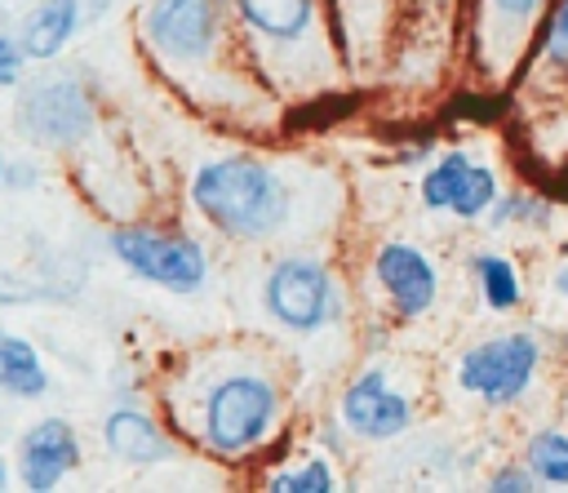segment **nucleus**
<instances>
[{"label":"nucleus","mask_w":568,"mask_h":493,"mask_svg":"<svg viewBox=\"0 0 568 493\" xmlns=\"http://www.w3.org/2000/svg\"><path fill=\"white\" fill-rule=\"evenodd\" d=\"M266 311L293 333H315L320 324L337 320L342 306L333 275L315 258H280L266 275Z\"/></svg>","instance_id":"nucleus-5"},{"label":"nucleus","mask_w":568,"mask_h":493,"mask_svg":"<svg viewBox=\"0 0 568 493\" xmlns=\"http://www.w3.org/2000/svg\"><path fill=\"white\" fill-rule=\"evenodd\" d=\"M44 386H49V373H44L36 346L27 338L0 329V391H9L18 400H36V395H44Z\"/></svg>","instance_id":"nucleus-15"},{"label":"nucleus","mask_w":568,"mask_h":493,"mask_svg":"<svg viewBox=\"0 0 568 493\" xmlns=\"http://www.w3.org/2000/svg\"><path fill=\"white\" fill-rule=\"evenodd\" d=\"M342 422L364 440H390L413 422V404L386 386V369H364L342 395Z\"/></svg>","instance_id":"nucleus-9"},{"label":"nucleus","mask_w":568,"mask_h":493,"mask_svg":"<svg viewBox=\"0 0 568 493\" xmlns=\"http://www.w3.org/2000/svg\"><path fill=\"white\" fill-rule=\"evenodd\" d=\"M18 120L22 129L36 138V142H49V147H71L89 133V98L80 84L71 80H44V84H31L22 93V107H18Z\"/></svg>","instance_id":"nucleus-6"},{"label":"nucleus","mask_w":568,"mask_h":493,"mask_svg":"<svg viewBox=\"0 0 568 493\" xmlns=\"http://www.w3.org/2000/svg\"><path fill=\"white\" fill-rule=\"evenodd\" d=\"M488 489H493V493H510V489H515V493H528V489H532V475H528V471H501V475L488 480Z\"/></svg>","instance_id":"nucleus-22"},{"label":"nucleus","mask_w":568,"mask_h":493,"mask_svg":"<svg viewBox=\"0 0 568 493\" xmlns=\"http://www.w3.org/2000/svg\"><path fill=\"white\" fill-rule=\"evenodd\" d=\"M373 271H377L382 289L390 293L399 315H422L435 302V293H439L435 266L413 244H382L377 258H373Z\"/></svg>","instance_id":"nucleus-11"},{"label":"nucleus","mask_w":568,"mask_h":493,"mask_svg":"<svg viewBox=\"0 0 568 493\" xmlns=\"http://www.w3.org/2000/svg\"><path fill=\"white\" fill-rule=\"evenodd\" d=\"M22 62H27V53L18 49V40L0 36V89L18 84V76H22Z\"/></svg>","instance_id":"nucleus-20"},{"label":"nucleus","mask_w":568,"mask_h":493,"mask_svg":"<svg viewBox=\"0 0 568 493\" xmlns=\"http://www.w3.org/2000/svg\"><path fill=\"white\" fill-rule=\"evenodd\" d=\"M280 413V391L262 373H226L222 382L209 386L200 404V435L213 453L240 457L266 440Z\"/></svg>","instance_id":"nucleus-2"},{"label":"nucleus","mask_w":568,"mask_h":493,"mask_svg":"<svg viewBox=\"0 0 568 493\" xmlns=\"http://www.w3.org/2000/svg\"><path fill=\"white\" fill-rule=\"evenodd\" d=\"M80 27V0H40L18 36V49L27 58H53Z\"/></svg>","instance_id":"nucleus-14"},{"label":"nucleus","mask_w":568,"mask_h":493,"mask_svg":"<svg viewBox=\"0 0 568 493\" xmlns=\"http://www.w3.org/2000/svg\"><path fill=\"white\" fill-rule=\"evenodd\" d=\"M266 489L271 493H328L333 489V475H328L324 462H306V466H297L288 475H275Z\"/></svg>","instance_id":"nucleus-18"},{"label":"nucleus","mask_w":568,"mask_h":493,"mask_svg":"<svg viewBox=\"0 0 568 493\" xmlns=\"http://www.w3.org/2000/svg\"><path fill=\"white\" fill-rule=\"evenodd\" d=\"M0 169H4V164H0Z\"/></svg>","instance_id":"nucleus-25"},{"label":"nucleus","mask_w":568,"mask_h":493,"mask_svg":"<svg viewBox=\"0 0 568 493\" xmlns=\"http://www.w3.org/2000/svg\"><path fill=\"white\" fill-rule=\"evenodd\" d=\"M111 253L142 280L173 289V293H191L204 284L209 275V258L191 235L178 231H151V227H115L111 231Z\"/></svg>","instance_id":"nucleus-3"},{"label":"nucleus","mask_w":568,"mask_h":493,"mask_svg":"<svg viewBox=\"0 0 568 493\" xmlns=\"http://www.w3.org/2000/svg\"><path fill=\"white\" fill-rule=\"evenodd\" d=\"M546 53H550L555 67H568V0H559V9H555V18H550Z\"/></svg>","instance_id":"nucleus-19"},{"label":"nucleus","mask_w":568,"mask_h":493,"mask_svg":"<svg viewBox=\"0 0 568 493\" xmlns=\"http://www.w3.org/2000/svg\"><path fill=\"white\" fill-rule=\"evenodd\" d=\"M191 200L231 240H266L288 218V191L284 182L253 155H226L209 160L191 178Z\"/></svg>","instance_id":"nucleus-1"},{"label":"nucleus","mask_w":568,"mask_h":493,"mask_svg":"<svg viewBox=\"0 0 568 493\" xmlns=\"http://www.w3.org/2000/svg\"><path fill=\"white\" fill-rule=\"evenodd\" d=\"M235 18L262 40H302L315 22V0H231Z\"/></svg>","instance_id":"nucleus-12"},{"label":"nucleus","mask_w":568,"mask_h":493,"mask_svg":"<svg viewBox=\"0 0 568 493\" xmlns=\"http://www.w3.org/2000/svg\"><path fill=\"white\" fill-rule=\"evenodd\" d=\"M528 471L541 484H568V435L564 431H537L528 440Z\"/></svg>","instance_id":"nucleus-17"},{"label":"nucleus","mask_w":568,"mask_h":493,"mask_svg":"<svg viewBox=\"0 0 568 493\" xmlns=\"http://www.w3.org/2000/svg\"><path fill=\"white\" fill-rule=\"evenodd\" d=\"M422 200L457 218H479L497 200V178L493 169L475 164L466 151H444V160H435V169L422 178Z\"/></svg>","instance_id":"nucleus-8"},{"label":"nucleus","mask_w":568,"mask_h":493,"mask_svg":"<svg viewBox=\"0 0 568 493\" xmlns=\"http://www.w3.org/2000/svg\"><path fill=\"white\" fill-rule=\"evenodd\" d=\"M106 435V449L120 457V462H133V466H151V462H164L169 457V440L160 435V426L138 413V409H115L102 426Z\"/></svg>","instance_id":"nucleus-13"},{"label":"nucleus","mask_w":568,"mask_h":493,"mask_svg":"<svg viewBox=\"0 0 568 493\" xmlns=\"http://www.w3.org/2000/svg\"><path fill=\"white\" fill-rule=\"evenodd\" d=\"M541 0H488V9L501 18V22H528L537 13Z\"/></svg>","instance_id":"nucleus-21"},{"label":"nucleus","mask_w":568,"mask_h":493,"mask_svg":"<svg viewBox=\"0 0 568 493\" xmlns=\"http://www.w3.org/2000/svg\"><path fill=\"white\" fill-rule=\"evenodd\" d=\"M75 462H80V440L62 417H44L18 440V475L36 493L58 489L75 471Z\"/></svg>","instance_id":"nucleus-10"},{"label":"nucleus","mask_w":568,"mask_h":493,"mask_svg":"<svg viewBox=\"0 0 568 493\" xmlns=\"http://www.w3.org/2000/svg\"><path fill=\"white\" fill-rule=\"evenodd\" d=\"M4 480H9V475H4V462H0V489H4Z\"/></svg>","instance_id":"nucleus-24"},{"label":"nucleus","mask_w":568,"mask_h":493,"mask_svg":"<svg viewBox=\"0 0 568 493\" xmlns=\"http://www.w3.org/2000/svg\"><path fill=\"white\" fill-rule=\"evenodd\" d=\"M537 364H541V351L528 333H501L462 355L457 382H462V391H470L488 404H515L528 391Z\"/></svg>","instance_id":"nucleus-4"},{"label":"nucleus","mask_w":568,"mask_h":493,"mask_svg":"<svg viewBox=\"0 0 568 493\" xmlns=\"http://www.w3.org/2000/svg\"><path fill=\"white\" fill-rule=\"evenodd\" d=\"M475 280H479V293H484V302L493 311H510L524 298L519 271L506 258H497V253H475Z\"/></svg>","instance_id":"nucleus-16"},{"label":"nucleus","mask_w":568,"mask_h":493,"mask_svg":"<svg viewBox=\"0 0 568 493\" xmlns=\"http://www.w3.org/2000/svg\"><path fill=\"white\" fill-rule=\"evenodd\" d=\"M213 36H217L213 0H155L146 9V40L160 58L195 62L209 53Z\"/></svg>","instance_id":"nucleus-7"},{"label":"nucleus","mask_w":568,"mask_h":493,"mask_svg":"<svg viewBox=\"0 0 568 493\" xmlns=\"http://www.w3.org/2000/svg\"><path fill=\"white\" fill-rule=\"evenodd\" d=\"M559 289H564V298H568V271H559Z\"/></svg>","instance_id":"nucleus-23"}]
</instances>
